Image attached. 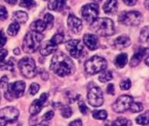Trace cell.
<instances>
[{
	"instance_id": "1",
	"label": "cell",
	"mask_w": 149,
	"mask_h": 126,
	"mask_svg": "<svg viewBox=\"0 0 149 126\" xmlns=\"http://www.w3.org/2000/svg\"><path fill=\"white\" fill-rule=\"evenodd\" d=\"M50 70L58 76L65 77L74 72V64L72 60L64 53L58 52L51 60Z\"/></svg>"
},
{
	"instance_id": "2",
	"label": "cell",
	"mask_w": 149,
	"mask_h": 126,
	"mask_svg": "<svg viewBox=\"0 0 149 126\" xmlns=\"http://www.w3.org/2000/svg\"><path fill=\"white\" fill-rule=\"evenodd\" d=\"M91 29L97 35L102 37H109L114 34V23L108 18L96 19L91 26Z\"/></svg>"
},
{
	"instance_id": "3",
	"label": "cell",
	"mask_w": 149,
	"mask_h": 126,
	"mask_svg": "<svg viewBox=\"0 0 149 126\" xmlns=\"http://www.w3.org/2000/svg\"><path fill=\"white\" fill-rule=\"evenodd\" d=\"M43 38L44 35H42L41 33H37L34 31L27 33L22 44L23 51L26 53H33L36 52Z\"/></svg>"
},
{
	"instance_id": "4",
	"label": "cell",
	"mask_w": 149,
	"mask_h": 126,
	"mask_svg": "<svg viewBox=\"0 0 149 126\" xmlns=\"http://www.w3.org/2000/svg\"><path fill=\"white\" fill-rule=\"evenodd\" d=\"M107 67V61L103 57L95 55L89 59L84 65L85 71L90 75H96L104 71Z\"/></svg>"
},
{
	"instance_id": "5",
	"label": "cell",
	"mask_w": 149,
	"mask_h": 126,
	"mask_svg": "<svg viewBox=\"0 0 149 126\" xmlns=\"http://www.w3.org/2000/svg\"><path fill=\"white\" fill-rule=\"evenodd\" d=\"M143 16L140 12L136 11L123 12L118 16V22L125 26H137L141 24Z\"/></svg>"
},
{
	"instance_id": "6",
	"label": "cell",
	"mask_w": 149,
	"mask_h": 126,
	"mask_svg": "<svg viewBox=\"0 0 149 126\" xmlns=\"http://www.w3.org/2000/svg\"><path fill=\"white\" fill-rule=\"evenodd\" d=\"M19 68L23 76L31 79L37 74V68L35 61L29 57H25L19 62Z\"/></svg>"
},
{
	"instance_id": "7",
	"label": "cell",
	"mask_w": 149,
	"mask_h": 126,
	"mask_svg": "<svg viewBox=\"0 0 149 126\" xmlns=\"http://www.w3.org/2000/svg\"><path fill=\"white\" fill-rule=\"evenodd\" d=\"M26 89V84L22 81H18L13 83L8 84L6 91V98L9 101H12L13 98H19L24 95Z\"/></svg>"
},
{
	"instance_id": "8",
	"label": "cell",
	"mask_w": 149,
	"mask_h": 126,
	"mask_svg": "<svg viewBox=\"0 0 149 126\" xmlns=\"http://www.w3.org/2000/svg\"><path fill=\"white\" fill-rule=\"evenodd\" d=\"M19 112L14 107H6L0 109V125H6L15 122L19 117Z\"/></svg>"
},
{
	"instance_id": "9",
	"label": "cell",
	"mask_w": 149,
	"mask_h": 126,
	"mask_svg": "<svg viewBox=\"0 0 149 126\" xmlns=\"http://www.w3.org/2000/svg\"><path fill=\"white\" fill-rule=\"evenodd\" d=\"M99 14V7L96 3L88 4L82 8V16L85 21L91 24Z\"/></svg>"
},
{
	"instance_id": "10",
	"label": "cell",
	"mask_w": 149,
	"mask_h": 126,
	"mask_svg": "<svg viewBox=\"0 0 149 126\" xmlns=\"http://www.w3.org/2000/svg\"><path fill=\"white\" fill-rule=\"evenodd\" d=\"M133 102V98L130 96L125 95L119 96L112 105V109L116 113H124L128 110Z\"/></svg>"
},
{
	"instance_id": "11",
	"label": "cell",
	"mask_w": 149,
	"mask_h": 126,
	"mask_svg": "<svg viewBox=\"0 0 149 126\" xmlns=\"http://www.w3.org/2000/svg\"><path fill=\"white\" fill-rule=\"evenodd\" d=\"M66 48L69 52L70 55L74 58L78 59L81 56L86 54L84 47L79 39H72L66 43Z\"/></svg>"
},
{
	"instance_id": "12",
	"label": "cell",
	"mask_w": 149,
	"mask_h": 126,
	"mask_svg": "<svg viewBox=\"0 0 149 126\" xmlns=\"http://www.w3.org/2000/svg\"><path fill=\"white\" fill-rule=\"evenodd\" d=\"M89 103L93 107H100L104 103V96L100 88L94 87L88 93Z\"/></svg>"
},
{
	"instance_id": "13",
	"label": "cell",
	"mask_w": 149,
	"mask_h": 126,
	"mask_svg": "<svg viewBox=\"0 0 149 126\" xmlns=\"http://www.w3.org/2000/svg\"><path fill=\"white\" fill-rule=\"evenodd\" d=\"M47 98H48V94L43 93V94L40 96V97L39 99L34 100V101L32 102V104H31V106H30V108H29V111H30L31 115L34 116V115L39 114V113L41 111V109H42V108H43L45 102H47Z\"/></svg>"
},
{
	"instance_id": "14",
	"label": "cell",
	"mask_w": 149,
	"mask_h": 126,
	"mask_svg": "<svg viewBox=\"0 0 149 126\" xmlns=\"http://www.w3.org/2000/svg\"><path fill=\"white\" fill-rule=\"evenodd\" d=\"M68 26L70 31L74 33H78L81 32L83 28V23L80 19H78L76 15L71 13L68 18Z\"/></svg>"
},
{
	"instance_id": "15",
	"label": "cell",
	"mask_w": 149,
	"mask_h": 126,
	"mask_svg": "<svg viewBox=\"0 0 149 126\" xmlns=\"http://www.w3.org/2000/svg\"><path fill=\"white\" fill-rule=\"evenodd\" d=\"M84 42L85 46L91 51L97 49V47L99 46L97 37L93 34H89V33L85 34L84 36Z\"/></svg>"
},
{
	"instance_id": "16",
	"label": "cell",
	"mask_w": 149,
	"mask_h": 126,
	"mask_svg": "<svg viewBox=\"0 0 149 126\" xmlns=\"http://www.w3.org/2000/svg\"><path fill=\"white\" fill-rule=\"evenodd\" d=\"M146 53V48L145 47H139L133 54V56L132 57L131 60H130V66L132 68H135L136 66H138L140 61L142 60L143 57L145 56Z\"/></svg>"
},
{
	"instance_id": "17",
	"label": "cell",
	"mask_w": 149,
	"mask_h": 126,
	"mask_svg": "<svg viewBox=\"0 0 149 126\" xmlns=\"http://www.w3.org/2000/svg\"><path fill=\"white\" fill-rule=\"evenodd\" d=\"M130 45H131V39L128 36H125V35L118 37L114 40V43H113V46L117 50H122L129 46Z\"/></svg>"
},
{
	"instance_id": "18",
	"label": "cell",
	"mask_w": 149,
	"mask_h": 126,
	"mask_svg": "<svg viewBox=\"0 0 149 126\" xmlns=\"http://www.w3.org/2000/svg\"><path fill=\"white\" fill-rule=\"evenodd\" d=\"M57 46H55L54 44H53L51 42V40H47L45 42L42 43V45L40 46V54L42 56H47L51 53H53L55 50H56Z\"/></svg>"
},
{
	"instance_id": "19",
	"label": "cell",
	"mask_w": 149,
	"mask_h": 126,
	"mask_svg": "<svg viewBox=\"0 0 149 126\" xmlns=\"http://www.w3.org/2000/svg\"><path fill=\"white\" fill-rule=\"evenodd\" d=\"M104 12L109 15L116 14L118 11V0H107L104 5Z\"/></svg>"
},
{
	"instance_id": "20",
	"label": "cell",
	"mask_w": 149,
	"mask_h": 126,
	"mask_svg": "<svg viewBox=\"0 0 149 126\" xmlns=\"http://www.w3.org/2000/svg\"><path fill=\"white\" fill-rule=\"evenodd\" d=\"M67 3V0H49L48 9L51 11L61 12L63 10Z\"/></svg>"
},
{
	"instance_id": "21",
	"label": "cell",
	"mask_w": 149,
	"mask_h": 126,
	"mask_svg": "<svg viewBox=\"0 0 149 126\" xmlns=\"http://www.w3.org/2000/svg\"><path fill=\"white\" fill-rule=\"evenodd\" d=\"M54 107L57 109H61V116L65 118H68L72 116V109L68 105H62L61 103H54Z\"/></svg>"
},
{
	"instance_id": "22",
	"label": "cell",
	"mask_w": 149,
	"mask_h": 126,
	"mask_svg": "<svg viewBox=\"0 0 149 126\" xmlns=\"http://www.w3.org/2000/svg\"><path fill=\"white\" fill-rule=\"evenodd\" d=\"M32 31H34V32H37V33H42L43 31H45L47 26H46V23L45 21L43 20H36L34 22H33L30 26Z\"/></svg>"
},
{
	"instance_id": "23",
	"label": "cell",
	"mask_w": 149,
	"mask_h": 126,
	"mask_svg": "<svg viewBox=\"0 0 149 126\" xmlns=\"http://www.w3.org/2000/svg\"><path fill=\"white\" fill-rule=\"evenodd\" d=\"M13 20H15V22H18L19 24H25L28 19V15L25 12L18 11L13 14Z\"/></svg>"
},
{
	"instance_id": "24",
	"label": "cell",
	"mask_w": 149,
	"mask_h": 126,
	"mask_svg": "<svg viewBox=\"0 0 149 126\" xmlns=\"http://www.w3.org/2000/svg\"><path fill=\"white\" fill-rule=\"evenodd\" d=\"M127 60H128L127 54L126 53H120L119 55L117 56V58L115 60V65L118 69H122L126 65Z\"/></svg>"
},
{
	"instance_id": "25",
	"label": "cell",
	"mask_w": 149,
	"mask_h": 126,
	"mask_svg": "<svg viewBox=\"0 0 149 126\" xmlns=\"http://www.w3.org/2000/svg\"><path fill=\"white\" fill-rule=\"evenodd\" d=\"M15 69V60L14 59L11 58L8 61L6 62H0V70H10V71H14Z\"/></svg>"
},
{
	"instance_id": "26",
	"label": "cell",
	"mask_w": 149,
	"mask_h": 126,
	"mask_svg": "<svg viewBox=\"0 0 149 126\" xmlns=\"http://www.w3.org/2000/svg\"><path fill=\"white\" fill-rule=\"evenodd\" d=\"M136 123L141 125H146L149 123V110L145 111V113L139 115L136 118Z\"/></svg>"
},
{
	"instance_id": "27",
	"label": "cell",
	"mask_w": 149,
	"mask_h": 126,
	"mask_svg": "<svg viewBox=\"0 0 149 126\" xmlns=\"http://www.w3.org/2000/svg\"><path fill=\"white\" fill-rule=\"evenodd\" d=\"M149 40V26H146L142 28L139 34L140 42H147Z\"/></svg>"
},
{
	"instance_id": "28",
	"label": "cell",
	"mask_w": 149,
	"mask_h": 126,
	"mask_svg": "<svg viewBox=\"0 0 149 126\" xmlns=\"http://www.w3.org/2000/svg\"><path fill=\"white\" fill-rule=\"evenodd\" d=\"M19 30V24L18 22H13V23H12V24L9 26L7 32H8V34H9V35H11V36H15V35L18 33Z\"/></svg>"
},
{
	"instance_id": "29",
	"label": "cell",
	"mask_w": 149,
	"mask_h": 126,
	"mask_svg": "<svg viewBox=\"0 0 149 126\" xmlns=\"http://www.w3.org/2000/svg\"><path fill=\"white\" fill-rule=\"evenodd\" d=\"M92 116L95 119L97 120H105L107 118V112L105 110H95L92 113Z\"/></svg>"
},
{
	"instance_id": "30",
	"label": "cell",
	"mask_w": 149,
	"mask_h": 126,
	"mask_svg": "<svg viewBox=\"0 0 149 126\" xmlns=\"http://www.w3.org/2000/svg\"><path fill=\"white\" fill-rule=\"evenodd\" d=\"M112 79V73L111 71H104L103 72V74L98 77V80L103 82V83H105V82H110L111 80Z\"/></svg>"
},
{
	"instance_id": "31",
	"label": "cell",
	"mask_w": 149,
	"mask_h": 126,
	"mask_svg": "<svg viewBox=\"0 0 149 126\" xmlns=\"http://www.w3.org/2000/svg\"><path fill=\"white\" fill-rule=\"evenodd\" d=\"M64 40V35L62 33H56L54 35V37L51 39V42L54 44L55 46H58L61 44Z\"/></svg>"
},
{
	"instance_id": "32",
	"label": "cell",
	"mask_w": 149,
	"mask_h": 126,
	"mask_svg": "<svg viewBox=\"0 0 149 126\" xmlns=\"http://www.w3.org/2000/svg\"><path fill=\"white\" fill-rule=\"evenodd\" d=\"M19 6L21 7H25L27 9H32L33 7L36 6V3L33 0H20Z\"/></svg>"
},
{
	"instance_id": "33",
	"label": "cell",
	"mask_w": 149,
	"mask_h": 126,
	"mask_svg": "<svg viewBox=\"0 0 149 126\" xmlns=\"http://www.w3.org/2000/svg\"><path fill=\"white\" fill-rule=\"evenodd\" d=\"M129 109L132 113H138L143 110V105L141 102H132Z\"/></svg>"
},
{
	"instance_id": "34",
	"label": "cell",
	"mask_w": 149,
	"mask_h": 126,
	"mask_svg": "<svg viewBox=\"0 0 149 126\" xmlns=\"http://www.w3.org/2000/svg\"><path fill=\"white\" fill-rule=\"evenodd\" d=\"M44 21L46 23V26L48 27V28H53L54 26V16L52 14H49V13H47L44 17Z\"/></svg>"
},
{
	"instance_id": "35",
	"label": "cell",
	"mask_w": 149,
	"mask_h": 126,
	"mask_svg": "<svg viewBox=\"0 0 149 126\" xmlns=\"http://www.w3.org/2000/svg\"><path fill=\"white\" fill-rule=\"evenodd\" d=\"M112 124H114V125H131L132 122L125 117H119L117 120H115L112 123Z\"/></svg>"
},
{
	"instance_id": "36",
	"label": "cell",
	"mask_w": 149,
	"mask_h": 126,
	"mask_svg": "<svg viewBox=\"0 0 149 126\" xmlns=\"http://www.w3.org/2000/svg\"><path fill=\"white\" fill-rule=\"evenodd\" d=\"M119 86H120V89L122 90H128L131 88V86H132L131 80L130 79H125V80H123L120 82Z\"/></svg>"
},
{
	"instance_id": "37",
	"label": "cell",
	"mask_w": 149,
	"mask_h": 126,
	"mask_svg": "<svg viewBox=\"0 0 149 126\" xmlns=\"http://www.w3.org/2000/svg\"><path fill=\"white\" fill-rule=\"evenodd\" d=\"M8 17V12L7 10L6 9L5 6H0V21H4L7 19Z\"/></svg>"
},
{
	"instance_id": "38",
	"label": "cell",
	"mask_w": 149,
	"mask_h": 126,
	"mask_svg": "<svg viewBox=\"0 0 149 126\" xmlns=\"http://www.w3.org/2000/svg\"><path fill=\"white\" fill-rule=\"evenodd\" d=\"M39 89H40L39 84H37V83H32L31 86H30V88H29V93L31 95H33H33H36L38 93Z\"/></svg>"
},
{
	"instance_id": "39",
	"label": "cell",
	"mask_w": 149,
	"mask_h": 126,
	"mask_svg": "<svg viewBox=\"0 0 149 126\" xmlns=\"http://www.w3.org/2000/svg\"><path fill=\"white\" fill-rule=\"evenodd\" d=\"M8 82H9L8 77H7V76H6V75H5V76H3L1 79H0V88L6 89V87H7V85H8Z\"/></svg>"
},
{
	"instance_id": "40",
	"label": "cell",
	"mask_w": 149,
	"mask_h": 126,
	"mask_svg": "<svg viewBox=\"0 0 149 126\" xmlns=\"http://www.w3.org/2000/svg\"><path fill=\"white\" fill-rule=\"evenodd\" d=\"M6 43V36L5 35L4 32L1 30L0 31V47H2Z\"/></svg>"
},
{
	"instance_id": "41",
	"label": "cell",
	"mask_w": 149,
	"mask_h": 126,
	"mask_svg": "<svg viewBox=\"0 0 149 126\" xmlns=\"http://www.w3.org/2000/svg\"><path fill=\"white\" fill-rule=\"evenodd\" d=\"M54 111L50 110V111H47V112L43 116L42 119H43V121H49V120H51V119L54 117Z\"/></svg>"
},
{
	"instance_id": "42",
	"label": "cell",
	"mask_w": 149,
	"mask_h": 126,
	"mask_svg": "<svg viewBox=\"0 0 149 126\" xmlns=\"http://www.w3.org/2000/svg\"><path fill=\"white\" fill-rule=\"evenodd\" d=\"M79 109H80V111L83 113V114H87V112H88V108H87V106L85 105V103L84 102H79Z\"/></svg>"
},
{
	"instance_id": "43",
	"label": "cell",
	"mask_w": 149,
	"mask_h": 126,
	"mask_svg": "<svg viewBox=\"0 0 149 126\" xmlns=\"http://www.w3.org/2000/svg\"><path fill=\"white\" fill-rule=\"evenodd\" d=\"M7 54H8V51L6 49H1V50H0V62L4 61V60L6 59Z\"/></svg>"
},
{
	"instance_id": "44",
	"label": "cell",
	"mask_w": 149,
	"mask_h": 126,
	"mask_svg": "<svg viewBox=\"0 0 149 126\" xmlns=\"http://www.w3.org/2000/svg\"><path fill=\"white\" fill-rule=\"evenodd\" d=\"M122 1L128 6H133L137 4L138 0H122Z\"/></svg>"
},
{
	"instance_id": "45",
	"label": "cell",
	"mask_w": 149,
	"mask_h": 126,
	"mask_svg": "<svg viewBox=\"0 0 149 126\" xmlns=\"http://www.w3.org/2000/svg\"><path fill=\"white\" fill-rule=\"evenodd\" d=\"M107 93L110 94V95H114L115 94V89H114V85L110 83L108 86H107Z\"/></svg>"
},
{
	"instance_id": "46",
	"label": "cell",
	"mask_w": 149,
	"mask_h": 126,
	"mask_svg": "<svg viewBox=\"0 0 149 126\" xmlns=\"http://www.w3.org/2000/svg\"><path fill=\"white\" fill-rule=\"evenodd\" d=\"M83 124V123H82V121L80 120V119H77V120H74V121H73V122H71L70 123H69V125H79V126H81Z\"/></svg>"
},
{
	"instance_id": "47",
	"label": "cell",
	"mask_w": 149,
	"mask_h": 126,
	"mask_svg": "<svg viewBox=\"0 0 149 126\" xmlns=\"http://www.w3.org/2000/svg\"><path fill=\"white\" fill-rule=\"evenodd\" d=\"M5 1L6 3H8L9 5H12V6H13L17 3V0H5Z\"/></svg>"
},
{
	"instance_id": "48",
	"label": "cell",
	"mask_w": 149,
	"mask_h": 126,
	"mask_svg": "<svg viewBox=\"0 0 149 126\" xmlns=\"http://www.w3.org/2000/svg\"><path fill=\"white\" fill-rule=\"evenodd\" d=\"M144 6H145V7H146L147 10H149V0H145Z\"/></svg>"
},
{
	"instance_id": "49",
	"label": "cell",
	"mask_w": 149,
	"mask_h": 126,
	"mask_svg": "<svg viewBox=\"0 0 149 126\" xmlns=\"http://www.w3.org/2000/svg\"><path fill=\"white\" fill-rule=\"evenodd\" d=\"M145 63H146V64L149 67V56H148L147 58H146V60H145Z\"/></svg>"
},
{
	"instance_id": "50",
	"label": "cell",
	"mask_w": 149,
	"mask_h": 126,
	"mask_svg": "<svg viewBox=\"0 0 149 126\" xmlns=\"http://www.w3.org/2000/svg\"><path fill=\"white\" fill-rule=\"evenodd\" d=\"M13 53H14L15 54H17V55H18V54H19L20 51H19V48H16V49H15V50L13 51Z\"/></svg>"
},
{
	"instance_id": "51",
	"label": "cell",
	"mask_w": 149,
	"mask_h": 126,
	"mask_svg": "<svg viewBox=\"0 0 149 126\" xmlns=\"http://www.w3.org/2000/svg\"><path fill=\"white\" fill-rule=\"evenodd\" d=\"M91 1H93V2H97V3H99V2H101L102 0H91Z\"/></svg>"
},
{
	"instance_id": "52",
	"label": "cell",
	"mask_w": 149,
	"mask_h": 126,
	"mask_svg": "<svg viewBox=\"0 0 149 126\" xmlns=\"http://www.w3.org/2000/svg\"><path fill=\"white\" fill-rule=\"evenodd\" d=\"M0 102H1V93H0Z\"/></svg>"
}]
</instances>
